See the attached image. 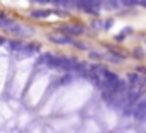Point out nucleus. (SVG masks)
Returning a JSON list of instances; mask_svg holds the SVG:
<instances>
[{"instance_id": "nucleus-1", "label": "nucleus", "mask_w": 146, "mask_h": 133, "mask_svg": "<svg viewBox=\"0 0 146 133\" xmlns=\"http://www.w3.org/2000/svg\"><path fill=\"white\" fill-rule=\"evenodd\" d=\"M36 50H38V45H33V43H21L14 52H16V55H17L19 59H24V57L33 55Z\"/></svg>"}, {"instance_id": "nucleus-2", "label": "nucleus", "mask_w": 146, "mask_h": 133, "mask_svg": "<svg viewBox=\"0 0 146 133\" xmlns=\"http://www.w3.org/2000/svg\"><path fill=\"white\" fill-rule=\"evenodd\" d=\"M62 31L70 36H81L84 33V28L81 24H70V26H62Z\"/></svg>"}, {"instance_id": "nucleus-3", "label": "nucleus", "mask_w": 146, "mask_h": 133, "mask_svg": "<svg viewBox=\"0 0 146 133\" xmlns=\"http://www.w3.org/2000/svg\"><path fill=\"white\" fill-rule=\"evenodd\" d=\"M48 40L57 43V45H69V43H72V38L69 35H50Z\"/></svg>"}, {"instance_id": "nucleus-4", "label": "nucleus", "mask_w": 146, "mask_h": 133, "mask_svg": "<svg viewBox=\"0 0 146 133\" xmlns=\"http://www.w3.org/2000/svg\"><path fill=\"white\" fill-rule=\"evenodd\" d=\"M127 80L131 81V83H134V85H139V87H146V76H141L139 73L137 75H129L127 76Z\"/></svg>"}, {"instance_id": "nucleus-5", "label": "nucleus", "mask_w": 146, "mask_h": 133, "mask_svg": "<svg viewBox=\"0 0 146 133\" xmlns=\"http://www.w3.org/2000/svg\"><path fill=\"white\" fill-rule=\"evenodd\" d=\"M50 14H52L50 11H33V12H31V16L36 17V19H45V17H48Z\"/></svg>"}, {"instance_id": "nucleus-6", "label": "nucleus", "mask_w": 146, "mask_h": 133, "mask_svg": "<svg viewBox=\"0 0 146 133\" xmlns=\"http://www.w3.org/2000/svg\"><path fill=\"white\" fill-rule=\"evenodd\" d=\"M76 4H78V0H60L58 5H62L64 9H70V7H76Z\"/></svg>"}, {"instance_id": "nucleus-7", "label": "nucleus", "mask_w": 146, "mask_h": 133, "mask_svg": "<svg viewBox=\"0 0 146 133\" xmlns=\"http://www.w3.org/2000/svg\"><path fill=\"white\" fill-rule=\"evenodd\" d=\"M131 33H132V30H131V28H125V30H122V31L117 35V42H120L124 36H127V35H131Z\"/></svg>"}, {"instance_id": "nucleus-8", "label": "nucleus", "mask_w": 146, "mask_h": 133, "mask_svg": "<svg viewBox=\"0 0 146 133\" xmlns=\"http://www.w3.org/2000/svg\"><path fill=\"white\" fill-rule=\"evenodd\" d=\"M70 45H74L76 48H79V50H88V45H84V43H78V42H72Z\"/></svg>"}, {"instance_id": "nucleus-9", "label": "nucleus", "mask_w": 146, "mask_h": 133, "mask_svg": "<svg viewBox=\"0 0 146 133\" xmlns=\"http://www.w3.org/2000/svg\"><path fill=\"white\" fill-rule=\"evenodd\" d=\"M107 2H108V5H110L112 9H117V7H120V2H119V0H107Z\"/></svg>"}, {"instance_id": "nucleus-10", "label": "nucleus", "mask_w": 146, "mask_h": 133, "mask_svg": "<svg viewBox=\"0 0 146 133\" xmlns=\"http://www.w3.org/2000/svg\"><path fill=\"white\" fill-rule=\"evenodd\" d=\"M134 57H137V59H141V57H144V52H143L141 48H136V50H134Z\"/></svg>"}, {"instance_id": "nucleus-11", "label": "nucleus", "mask_w": 146, "mask_h": 133, "mask_svg": "<svg viewBox=\"0 0 146 133\" xmlns=\"http://www.w3.org/2000/svg\"><path fill=\"white\" fill-rule=\"evenodd\" d=\"M119 2H120V5H125V7L132 5V0H119Z\"/></svg>"}, {"instance_id": "nucleus-12", "label": "nucleus", "mask_w": 146, "mask_h": 133, "mask_svg": "<svg viewBox=\"0 0 146 133\" xmlns=\"http://www.w3.org/2000/svg\"><path fill=\"white\" fill-rule=\"evenodd\" d=\"M91 59H98V60H100V59H103V55L98 54V52H91Z\"/></svg>"}, {"instance_id": "nucleus-13", "label": "nucleus", "mask_w": 146, "mask_h": 133, "mask_svg": "<svg viewBox=\"0 0 146 133\" xmlns=\"http://www.w3.org/2000/svg\"><path fill=\"white\" fill-rule=\"evenodd\" d=\"M137 73H143V75H146V68H144V66H141V68H137Z\"/></svg>"}, {"instance_id": "nucleus-14", "label": "nucleus", "mask_w": 146, "mask_h": 133, "mask_svg": "<svg viewBox=\"0 0 146 133\" xmlns=\"http://www.w3.org/2000/svg\"><path fill=\"white\" fill-rule=\"evenodd\" d=\"M50 4H60V0H50Z\"/></svg>"}, {"instance_id": "nucleus-15", "label": "nucleus", "mask_w": 146, "mask_h": 133, "mask_svg": "<svg viewBox=\"0 0 146 133\" xmlns=\"http://www.w3.org/2000/svg\"><path fill=\"white\" fill-rule=\"evenodd\" d=\"M4 42H5V40H2V38H0V43H4Z\"/></svg>"}]
</instances>
